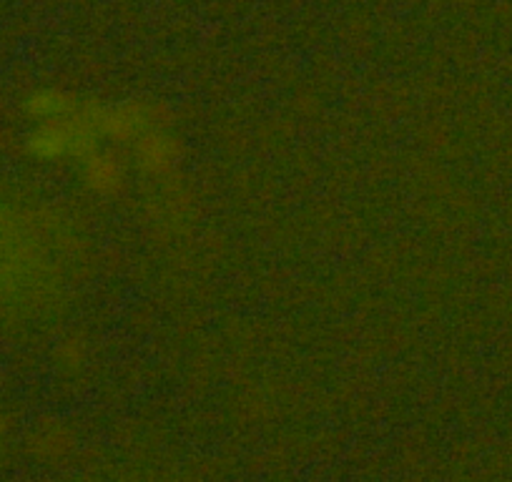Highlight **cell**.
Segmentation results:
<instances>
[{
    "label": "cell",
    "mask_w": 512,
    "mask_h": 482,
    "mask_svg": "<svg viewBox=\"0 0 512 482\" xmlns=\"http://www.w3.org/2000/svg\"><path fill=\"white\" fill-rule=\"evenodd\" d=\"M63 284L61 239L51 221L0 199V317H36Z\"/></svg>",
    "instance_id": "cell-1"
},
{
    "label": "cell",
    "mask_w": 512,
    "mask_h": 482,
    "mask_svg": "<svg viewBox=\"0 0 512 482\" xmlns=\"http://www.w3.org/2000/svg\"><path fill=\"white\" fill-rule=\"evenodd\" d=\"M3 440H6V417L0 415V447H3Z\"/></svg>",
    "instance_id": "cell-2"
}]
</instances>
